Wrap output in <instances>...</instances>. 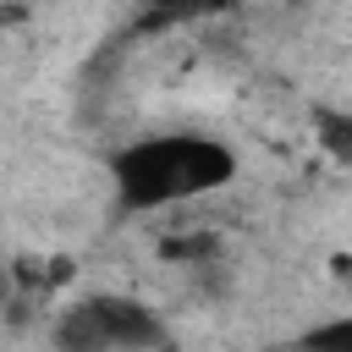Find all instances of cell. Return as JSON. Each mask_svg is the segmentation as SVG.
Masks as SVG:
<instances>
[{"label": "cell", "instance_id": "1", "mask_svg": "<svg viewBox=\"0 0 352 352\" xmlns=\"http://www.w3.org/2000/svg\"><path fill=\"white\" fill-rule=\"evenodd\" d=\"M110 176H116L121 209H165V204H187L226 187L236 176V154L220 138L165 132V138L126 143L110 160Z\"/></svg>", "mask_w": 352, "mask_h": 352}, {"label": "cell", "instance_id": "2", "mask_svg": "<svg viewBox=\"0 0 352 352\" xmlns=\"http://www.w3.org/2000/svg\"><path fill=\"white\" fill-rule=\"evenodd\" d=\"M88 314H94V324H99V336H104V352H148V346L165 341L160 314H154L148 302H138V297L99 292V297H88Z\"/></svg>", "mask_w": 352, "mask_h": 352}, {"label": "cell", "instance_id": "3", "mask_svg": "<svg viewBox=\"0 0 352 352\" xmlns=\"http://www.w3.org/2000/svg\"><path fill=\"white\" fill-rule=\"evenodd\" d=\"M314 138L324 143V154L336 165L352 170V110H336V104H314Z\"/></svg>", "mask_w": 352, "mask_h": 352}, {"label": "cell", "instance_id": "4", "mask_svg": "<svg viewBox=\"0 0 352 352\" xmlns=\"http://www.w3.org/2000/svg\"><path fill=\"white\" fill-rule=\"evenodd\" d=\"M55 352H104V336H99L88 302H77L55 319Z\"/></svg>", "mask_w": 352, "mask_h": 352}, {"label": "cell", "instance_id": "5", "mask_svg": "<svg viewBox=\"0 0 352 352\" xmlns=\"http://www.w3.org/2000/svg\"><path fill=\"white\" fill-rule=\"evenodd\" d=\"M302 352H352V314H336L302 336Z\"/></svg>", "mask_w": 352, "mask_h": 352}, {"label": "cell", "instance_id": "6", "mask_svg": "<svg viewBox=\"0 0 352 352\" xmlns=\"http://www.w3.org/2000/svg\"><path fill=\"white\" fill-rule=\"evenodd\" d=\"M214 248H220L214 236H170L160 253H165V258H209Z\"/></svg>", "mask_w": 352, "mask_h": 352}, {"label": "cell", "instance_id": "7", "mask_svg": "<svg viewBox=\"0 0 352 352\" xmlns=\"http://www.w3.org/2000/svg\"><path fill=\"white\" fill-rule=\"evenodd\" d=\"M330 280L352 292V253H336V258H330Z\"/></svg>", "mask_w": 352, "mask_h": 352}]
</instances>
